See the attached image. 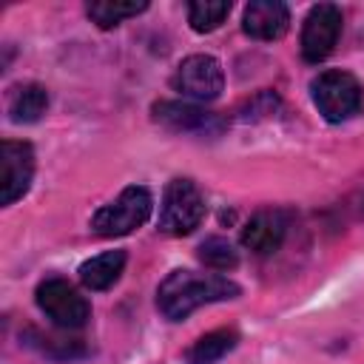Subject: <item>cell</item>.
I'll list each match as a JSON object with an SVG mask.
<instances>
[{
    "instance_id": "cell-3",
    "label": "cell",
    "mask_w": 364,
    "mask_h": 364,
    "mask_svg": "<svg viewBox=\"0 0 364 364\" xmlns=\"http://www.w3.org/2000/svg\"><path fill=\"white\" fill-rule=\"evenodd\" d=\"M205 219V199L191 179H171L159 205V230L168 236H188Z\"/></svg>"
},
{
    "instance_id": "cell-6",
    "label": "cell",
    "mask_w": 364,
    "mask_h": 364,
    "mask_svg": "<svg viewBox=\"0 0 364 364\" xmlns=\"http://www.w3.org/2000/svg\"><path fill=\"white\" fill-rule=\"evenodd\" d=\"M341 34V9L333 3H318L307 11L301 26V57L307 63H321L333 54Z\"/></svg>"
},
{
    "instance_id": "cell-2",
    "label": "cell",
    "mask_w": 364,
    "mask_h": 364,
    "mask_svg": "<svg viewBox=\"0 0 364 364\" xmlns=\"http://www.w3.org/2000/svg\"><path fill=\"white\" fill-rule=\"evenodd\" d=\"M154 210V199L151 191L142 185H131L125 188L114 202L102 205L94 216H91V230L97 236L114 239V236H125L136 228H142L151 219Z\"/></svg>"
},
{
    "instance_id": "cell-8",
    "label": "cell",
    "mask_w": 364,
    "mask_h": 364,
    "mask_svg": "<svg viewBox=\"0 0 364 364\" xmlns=\"http://www.w3.org/2000/svg\"><path fill=\"white\" fill-rule=\"evenodd\" d=\"M34 151L28 142L6 139L0 145V205H14L31 185Z\"/></svg>"
},
{
    "instance_id": "cell-10",
    "label": "cell",
    "mask_w": 364,
    "mask_h": 364,
    "mask_svg": "<svg viewBox=\"0 0 364 364\" xmlns=\"http://www.w3.org/2000/svg\"><path fill=\"white\" fill-rule=\"evenodd\" d=\"M287 233V213L267 208L250 216V222L242 228V245L256 256H270L279 250Z\"/></svg>"
},
{
    "instance_id": "cell-14",
    "label": "cell",
    "mask_w": 364,
    "mask_h": 364,
    "mask_svg": "<svg viewBox=\"0 0 364 364\" xmlns=\"http://www.w3.org/2000/svg\"><path fill=\"white\" fill-rule=\"evenodd\" d=\"M236 344H239L236 330L222 327V330H213V333H205L202 338H196L193 347L185 353V358H188V364H216V361L225 358Z\"/></svg>"
},
{
    "instance_id": "cell-9",
    "label": "cell",
    "mask_w": 364,
    "mask_h": 364,
    "mask_svg": "<svg viewBox=\"0 0 364 364\" xmlns=\"http://www.w3.org/2000/svg\"><path fill=\"white\" fill-rule=\"evenodd\" d=\"M154 119L159 125H165L168 131H176V134H219L225 128V122L213 114V111H205L199 105H191V102H176V100H159L154 108Z\"/></svg>"
},
{
    "instance_id": "cell-11",
    "label": "cell",
    "mask_w": 364,
    "mask_h": 364,
    "mask_svg": "<svg viewBox=\"0 0 364 364\" xmlns=\"http://www.w3.org/2000/svg\"><path fill=\"white\" fill-rule=\"evenodd\" d=\"M242 26L256 40H279L290 26V11L279 0H253L245 6Z\"/></svg>"
},
{
    "instance_id": "cell-13",
    "label": "cell",
    "mask_w": 364,
    "mask_h": 364,
    "mask_svg": "<svg viewBox=\"0 0 364 364\" xmlns=\"http://www.w3.org/2000/svg\"><path fill=\"white\" fill-rule=\"evenodd\" d=\"M125 267V250H108L80 264V282L88 290H108Z\"/></svg>"
},
{
    "instance_id": "cell-5",
    "label": "cell",
    "mask_w": 364,
    "mask_h": 364,
    "mask_svg": "<svg viewBox=\"0 0 364 364\" xmlns=\"http://www.w3.org/2000/svg\"><path fill=\"white\" fill-rule=\"evenodd\" d=\"M34 299H37V307L63 330H77L91 316L85 296H80L74 290V284H68L65 279H57V276L40 282Z\"/></svg>"
},
{
    "instance_id": "cell-17",
    "label": "cell",
    "mask_w": 364,
    "mask_h": 364,
    "mask_svg": "<svg viewBox=\"0 0 364 364\" xmlns=\"http://www.w3.org/2000/svg\"><path fill=\"white\" fill-rule=\"evenodd\" d=\"M199 259L210 267V270H233L239 264V253L233 250V245L222 236H208L199 245Z\"/></svg>"
},
{
    "instance_id": "cell-12",
    "label": "cell",
    "mask_w": 364,
    "mask_h": 364,
    "mask_svg": "<svg viewBox=\"0 0 364 364\" xmlns=\"http://www.w3.org/2000/svg\"><path fill=\"white\" fill-rule=\"evenodd\" d=\"M48 108V91L40 82H20L9 91L11 122H37Z\"/></svg>"
},
{
    "instance_id": "cell-4",
    "label": "cell",
    "mask_w": 364,
    "mask_h": 364,
    "mask_svg": "<svg viewBox=\"0 0 364 364\" xmlns=\"http://www.w3.org/2000/svg\"><path fill=\"white\" fill-rule=\"evenodd\" d=\"M310 94H313L318 114L327 122H344L361 108L358 80L347 71H338V68H330V71H321L318 77H313Z\"/></svg>"
},
{
    "instance_id": "cell-15",
    "label": "cell",
    "mask_w": 364,
    "mask_h": 364,
    "mask_svg": "<svg viewBox=\"0 0 364 364\" xmlns=\"http://www.w3.org/2000/svg\"><path fill=\"white\" fill-rule=\"evenodd\" d=\"M148 9V3H122V0H100V3H88V17L100 26V28H114L119 26L125 17H136Z\"/></svg>"
},
{
    "instance_id": "cell-7",
    "label": "cell",
    "mask_w": 364,
    "mask_h": 364,
    "mask_svg": "<svg viewBox=\"0 0 364 364\" xmlns=\"http://www.w3.org/2000/svg\"><path fill=\"white\" fill-rule=\"evenodd\" d=\"M171 85L193 100H216L225 88L222 63L210 54H191L179 63L176 74L171 77Z\"/></svg>"
},
{
    "instance_id": "cell-1",
    "label": "cell",
    "mask_w": 364,
    "mask_h": 364,
    "mask_svg": "<svg viewBox=\"0 0 364 364\" xmlns=\"http://www.w3.org/2000/svg\"><path fill=\"white\" fill-rule=\"evenodd\" d=\"M239 284L219 273H196V270H173L165 276V282L156 290V307L171 318L182 321L196 307L210 301L236 299Z\"/></svg>"
},
{
    "instance_id": "cell-16",
    "label": "cell",
    "mask_w": 364,
    "mask_h": 364,
    "mask_svg": "<svg viewBox=\"0 0 364 364\" xmlns=\"http://www.w3.org/2000/svg\"><path fill=\"white\" fill-rule=\"evenodd\" d=\"M228 14H230V3L228 0H193L188 6V23L199 34L219 28Z\"/></svg>"
}]
</instances>
